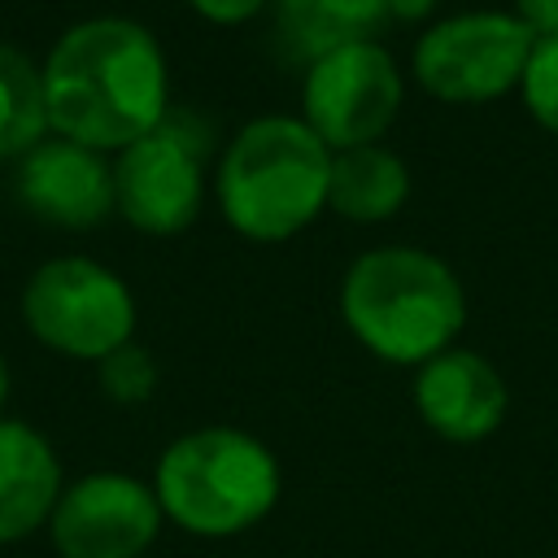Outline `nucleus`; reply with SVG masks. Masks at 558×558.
<instances>
[{"instance_id":"obj_21","label":"nucleus","mask_w":558,"mask_h":558,"mask_svg":"<svg viewBox=\"0 0 558 558\" xmlns=\"http://www.w3.org/2000/svg\"><path fill=\"white\" fill-rule=\"evenodd\" d=\"M4 401H9V362L0 353V418H4Z\"/></svg>"},{"instance_id":"obj_16","label":"nucleus","mask_w":558,"mask_h":558,"mask_svg":"<svg viewBox=\"0 0 558 558\" xmlns=\"http://www.w3.org/2000/svg\"><path fill=\"white\" fill-rule=\"evenodd\" d=\"M96 379H100V392L118 405H144L153 392H157V362L144 344L126 340L122 349H113L109 357L96 362Z\"/></svg>"},{"instance_id":"obj_10","label":"nucleus","mask_w":558,"mask_h":558,"mask_svg":"<svg viewBox=\"0 0 558 558\" xmlns=\"http://www.w3.org/2000/svg\"><path fill=\"white\" fill-rule=\"evenodd\" d=\"M17 201L48 227L87 231L113 214V161L74 140L48 135L17 161Z\"/></svg>"},{"instance_id":"obj_1","label":"nucleus","mask_w":558,"mask_h":558,"mask_svg":"<svg viewBox=\"0 0 558 558\" xmlns=\"http://www.w3.org/2000/svg\"><path fill=\"white\" fill-rule=\"evenodd\" d=\"M48 131L96 153H122L170 118V65L157 35L131 17H83L44 57Z\"/></svg>"},{"instance_id":"obj_17","label":"nucleus","mask_w":558,"mask_h":558,"mask_svg":"<svg viewBox=\"0 0 558 558\" xmlns=\"http://www.w3.org/2000/svg\"><path fill=\"white\" fill-rule=\"evenodd\" d=\"M523 109L549 135H558V39H536L519 83Z\"/></svg>"},{"instance_id":"obj_19","label":"nucleus","mask_w":558,"mask_h":558,"mask_svg":"<svg viewBox=\"0 0 558 558\" xmlns=\"http://www.w3.org/2000/svg\"><path fill=\"white\" fill-rule=\"evenodd\" d=\"M510 13L532 31V39H558V0H510Z\"/></svg>"},{"instance_id":"obj_5","label":"nucleus","mask_w":558,"mask_h":558,"mask_svg":"<svg viewBox=\"0 0 558 558\" xmlns=\"http://www.w3.org/2000/svg\"><path fill=\"white\" fill-rule=\"evenodd\" d=\"M26 331L74 362H100L135 340V296L118 270L92 257H52L22 288Z\"/></svg>"},{"instance_id":"obj_18","label":"nucleus","mask_w":558,"mask_h":558,"mask_svg":"<svg viewBox=\"0 0 558 558\" xmlns=\"http://www.w3.org/2000/svg\"><path fill=\"white\" fill-rule=\"evenodd\" d=\"M187 9L214 26H240L253 22L262 9H270V0H187Z\"/></svg>"},{"instance_id":"obj_8","label":"nucleus","mask_w":558,"mask_h":558,"mask_svg":"<svg viewBox=\"0 0 558 558\" xmlns=\"http://www.w3.org/2000/svg\"><path fill=\"white\" fill-rule=\"evenodd\" d=\"M205 205V157L201 140L166 118L157 131L113 157V214L144 235H179Z\"/></svg>"},{"instance_id":"obj_7","label":"nucleus","mask_w":558,"mask_h":558,"mask_svg":"<svg viewBox=\"0 0 558 558\" xmlns=\"http://www.w3.org/2000/svg\"><path fill=\"white\" fill-rule=\"evenodd\" d=\"M405 100V78L379 39L336 48L305 65L301 78V122L331 148L379 144L397 122Z\"/></svg>"},{"instance_id":"obj_13","label":"nucleus","mask_w":558,"mask_h":558,"mask_svg":"<svg viewBox=\"0 0 558 558\" xmlns=\"http://www.w3.org/2000/svg\"><path fill=\"white\" fill-rule=\"evenodd\" d=\"M270 13L279 44L301 65L336 48L366 44L392 22L388 0H270Z\"/></svg>"},{"instance_id":"obj_11","label":"nucleus","mask_w":558,"mask_h":558,"mask_svg":"<svg viewBox=\"0 0 558 558\" xmlns=\"http://www.w3.org/2000/svg\"><path fill=\"white\" fill-rule=\"evenodd\" d=\"M510 392L501 371L475 349H445L414 375V410L418 418L449 445H480L506 418Z\"/></svg>"},{"instance_id":"obj_2","label":"nucleus","mask_w":558,"mask_h":558,"mask_svg":"<svg viewBox=\"0 0 558 558\" xmlns=\"http://www.w3.org/2000/svg\"><path fill=\"white\" fill-rule=\"evenodd\" d=\"M340 318L379 362L423 366L458 344L466 292L453 266L414 244L366 248L340 279Z\"/></svg>"},{"instance_id":"obj_6","label":"nucleus","mask_w":558,"mask_h":558,"mask_svg":"<svg viewBox=\"0 0 558 558\" xmlns=\"http://www.w3.org/2000/svg\"><path fill=\"white\" fill-rule=\"evenodd\" d=\"M532 44V31L510 9H466L418 35L410 70L440 105H488L523 83Z\"/></svg>"},{"instance_id":"obj_4","label":"nucleus","mask_w":558,"mask_h":558,"mask_svg":"<svg viewBox=\"0 0 558 558\" xmlns=\"http://www.w3.org/2000/svg\"><path fill=\"white\" fill-rule=\"evenodd\" d=\"M279 458L244 427H196L174 436L153 471L161 514L192 536H235L279 501Z\"/></svg>"},{"instance_id":"obj_3","label":"nucleus","mask_w":558,"mask_h":558,"mask_svg":"<svg viewBox=\"0 0 558 558\" xmlns=\"http://www.w3.org/2000/svg\"><path fill=\"white\" fill-rule=\"evenodd\" d=\"M331 148L301 113H262L244 122L214 170V201L227 227L253 244H283L327 209Z\"/></svg>"},{"instance_id":"obj_12","label":"nucleus","mask_w":558,"mask_h":558,"mask_svg":"<svg viewBox=\"0 0 558 558\" xmlns=\"http://www.w3.org/2000/svg\"><path fill=\"white\" fill-rule=\"evenodd\" d=\"M61 488L52 440L22 418H0V545H17L48 527Z\"/></svg>"},{"instance_id":"obj_9","label":"nucleus","mask_w":558,"mask_h":558,"mask_svg":"<svg viewBox=\"0 0 558 558\" xmlns=\"http://www.w3.org/2000/svg\"><path fill=\"white\" fill-rule=\"evenodd\" d=\"M161 523L153 484L126 471H92L61 488L48 541L61 558H144Z\"/></svg>"},{"instance_id":"obj_20","label":"nucleus","mask_w":558,"mask_h":558,"mask_svg":"<svg viewBox=\"0 0 558 558\" xmlns=\"http://www.w3.org/2000/svg\"><path fill=\"white\" fill-rule=\"evenodd\" d=\"M432 9H436V0H388L392 22H423V17H432Z\"/></svg>"},{"instance_id":"obj_15","label":"nucleus","mask_w":558,"mask_h":558,"mask_svg":"<svg viewBox=\"0 0 558 558\" xmlns=\"http://www.w3.org/2000/svg\"><path fill=\"white\" fill-rule=\"evenodd\" d=\"M48 100H44V70L0 44V157H26L39 140H48Z\"/></svg>"},{"instance_id":"obj_14","label":"nucleus","mask_w":558,"mask_h":558,"mask_svg":"<svg viewBox=\"0 0 558 558\" xmlns=\"http://www.w3.org/2000/svg\"><path fill=\"white\" fill-rule=\"evenodd\" d=\"M410 201V170L384 144H362L331 153L327 209L349 222H388Z\"/></svg>"}]
</instances>
